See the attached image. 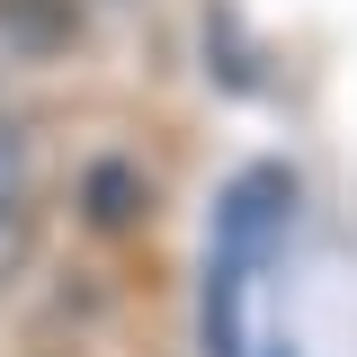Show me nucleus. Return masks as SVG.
Returning <instances> with one entry per match:
<instances>
[{
	"label": "nucleus",
	"mask_w": 357,
	"mask_h": 357,
	"mask_svg": "<svg viewBox=\"0 0 357 357\" xmlns=\"http://www.w3.org/2000/svg\"><path fill=\"white\" fill-rule=\"evenodd\" d=\"M286 232H295V170H286V161H250V170L215 197V250H232V259L259 277V268L286 250Z\"/></svg>",
	"instance_id": "nucleus-1"
},
{
	"label": "nucleus",
	"mask_w": 357,
	"mask_h": 357,
	"mask_svg": "<svg viewBox=\"0 0 357 357\" xmlns=\"http://www.w3.org/2000/svg\"><path fill=\"white\" fill-rule=\"evenodd\" d=\"M0 45L27 54V63H54L81 45V0H0Z\"/></svg>",
	"instance_id": "nucleus-2"
},
{
	"label": "nucleus",
	"mask_w": 357,
	"mask_h": 357,
	"mask_svg": "<svg viewBox=\"0 0 357 357\" xmlns=\"http://www.w3.org/2000/svg\"><path fill=\"white\" fill-rule=\"evenodd\" d=\"M81 215L98 223V232H134V223L152 215L143 170H134V161H89V170H81Z\"/></svg>",
	"instance_id": "nucleus-3"
},
{
	"label": "nucleus",
	"mask_w": 357,
	"mask_h": 357,
	"mask_svg": "<svg viewBox=\"0 0 357 357\" xmlns=\"http://www.w3.org/2000/svg\"><path fill=\"white\" fill-rule=\"evenodd\" d=\"M241 277L250 268L232 259V250H206V331H197L206 357H250L241 349Z\"/></svg>",
	"instance_id": "nucleus-4"
},
{
	"label": "nucleus",
	"mask_w": 357,
	"mask_h": 357,
	"mask_svg": "<svg viewBox=\"0 0 357 357\" xmlns=\"http://www.w3.org/2000/svg\"><path fill=\"white\" fill-rule=\"evenodd\" d=\"M27 241H36V206H27V188H9L0 197V286L27 268Z\"/></svg>",
	"instance_id": "nucleus-5"
},
{
	"label": "nucleus",
	"mask_w": 357,
	"mask_h": 357,
	"mask_svg": "<svg viewBox=\"0 0 357 357\" xmlns=\"http://www.w3.org/2000/svg\"><path fill=\"white\" fill-rule=\"evenodd\" d=\"M268 357H295V349H268Z\"/></svg>",
	"instance_id": "nucleus-6"
}]
</instances>
